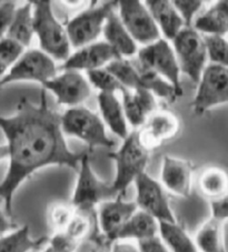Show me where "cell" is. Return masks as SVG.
Instances as JSON below:
<instances>
[{
  "instance_id": "obj_1",
  "label": "cell",
  "mask_w": 228,
  "mask_h": 252,
  "mask_svg": "<svg viewBox=\"0 0 228 252\" xmlns=\"http://www.w3.org/2000/svg\"><path fill=\"white\" fill-rule=\"evenodd\" d=\"M60 123L61 115L50 108L45 89L38 105L23 97L15 115H0V129L7 139L9 158V167L0 182V199L10 217L15 192L34 172L51 164L79 168L85 153L69 150Z\"/></svg>"
},
{
  "instance_id": "obj_2",
  "label": "cell",
  "mask_w": 228,
  "mask_h": 252,
  "mask_svg": "<svg viewBox=\"0 0 228 252\" xmlns=\"http://www.w3.org/2000/svg\"><path fill=\"white\" fill-rule=\"evenodd\" d=\"M32 3L34 32L38 37L41 51L52 59L65 62L72 55V46L65 27L54 15L51 2L35 0Z\"/></svg>"
},
{
  "instance_id": "obj_3",
  "label": "cell",
  "mask_w": 228,
  "mask_h": 252,
  "mask_svg": "<svg viewBox=\"0 0 228 252\" xmlns=\"http://www.w3.org/2000/svg\"><path fill=\"white\" fill-rule=\"evenodd\" d=\"M108 156L116 163V178L112 188L117 195L125 197L128 187L145 172L149 158L148 150L140 141L137 130H134L124 139L119 149Z\"/></svg>"
},
{
  "instance_id": "obj_4",
  "label": "cell",
  "mask_w": 228,
  "mask_h": 252,
  "mask_svg": "<svg viewBox=\"0 0 228 252\" xmlns=\"http://www.w3.org/2000/svg\"><path fill=\"white\" fill-rule=\"evenodd\" d=\"M60 126L63 133L80 139L88 146L89 151L97 147L115 146V142L107 136L102 119L85 107L78 106L66 110L61 115Z\"/></svg>"
},
{
  "instance_id": "obj_5",
  "label": "cell",
  "mask_w": 228,
  "mask_h": 252,
  "mask_svg": "<svg viewBox=\"0 0 228 252\" xmlns=\"http://www.w3.org/2000/svg\"><path fill=\"white\" fill-rule=\"evenodd\" d=\"M173 45L179 70L197 85L208 60L203 34L192 27H184L173 39Z\"/></svg>"
},
{
  "instance_id": "obj_6",
  "label": "cell",
  "mask_w": 228,
  "mask_h": 252,
  "mask_svg": "<svg viewBox=\"0 0 228 252\" xmlns=\"http://www.w3.org/2000/svg\"><path fill=\"white\" fill-rule=\"evenodd\" d=\"M117 197L112 185H106L96 176L91 168L88 154L82 156L79 168H78V178L72 198V206L77 211L93 210L100 203Z\"/></svg>"
},
{
  "instance_id": "obj_7",
  "label": "cell",
  "mask_w": 228,
  "mask_h": 252,
  "mask_svg": "<svg viewBox=\"0 0 228 252\" xmlns=\"http://www.w3.org/2000/svg\"><path fill=\"white\" fill-rule=\"evenodd\" d=\"M197 86L191 102L195 115H204L209 109L228 103V68L208 63Z\"/></svg>"
},
{
  "instance_id": "obj_8",
  "label": "cell",
  "mask_w": 228,
  "mask_h": 252,
  "mask_svg": "<svg viewBox=\"0 0 228 252\" xmlns=\"http://www.w3.org/2000/svg\"><path fill=\"white\" fill-rule=\"evenodd\" d=\"M137 63L140 67L156 72L165 80H167L176 90L179 97L183 95L181 85V70L175 56L174 49L165 39L144 46L137 53Z\"/></svg>"
},
{
  "instance_id": "obj_9",
  "label": "cell",
  "mask_w": 228,
  "mask_h": 252,
  "mask_svg": "<svg viewBox=\"0 0 228 252\" xmlns=\"http://www.w3.org/2000/svg\"><path fill=\"white\" fill-rule=\"evenodd\" d=\"M115 5L116 2L109 1L97 7L91 6L70 19L65 28L70 46L75 49H79L94 43L103 32L108 15L115 10Z\"/></svg>"
},
{
  "instance_id": "obj_10",
  "label": "cell",
  "mask_w": 228,
  "mask_h": 252,
  "mask_svg": "<svg viewBox=\"0 0 228 252\" xmlns=\"http://www.w3.org/2000/svg\"><path fill=\"white\" fill-rule=\"evenodd\" d=\"M56 76L57 67L54 59L41 50L30 49L0 78V89L17 81H36L43 85Z\"/></svg>"
},
{
  "instance_id": "obj_11",
  "label": "cell",
  "mask_w": 228,
  "mask_h": 252,
  "mask_svg": "<svg viewBox=\"0 0 228 252\" xmlns=\"http://www.w3.org/2000/svg\"><path fill=\"white\" fill-rule=\"evenodd\" d=\"M118 16L135 42L147 46L160 39V32L146 5L138 0L118 2Z\"/></svg>"
},
{
  "instance_id": "obj_12",
  "label": "cell",
  "mask_w": 228,
  "mask_h": 252,
  "mask_svg": "<svg viewBox=\"0 0 228 252\" xmlns=\"http://www.w3.org/2000/svg\"><path fill=\"white\" fill-rule=\"evenodd\" d=\"M136 205L140 210L151 215L158 221L177 222L170 209L167 193L158 181L152 179L146 172L135 180Z\"/></svg>"
},
{
  "instance_id": "obj_13",
  "label": "cell",
  "mask_w": 228,
  "mask_h": 252,
  "mask_svg": "<svg viewBox=\"0 0 228 252\" xmlns=\"http://www.w3.org/2000/svg\"><path fill=\"white\" fill-rule=\"evenodd\" d=\"M42 86L43 89L54 94L59 105L70 108L80 106L91 94L88 80L76 70H64Z\"/></svg>"
},
{
  "instance_id": "obj_14",
  "label": "cell",
  "mask_w": 228,
  "mask_h": 252,
  "mask_svg": "<svg viewBox=\"0 0 228 252\" xmlns=\"http://www.w3.org/2000/svg\"><path fill=\"white\" fill-rule=\"evenodd\" d=\"M137 209L136 202L126 201L124 195H117L115 199L100 203L98 222L104 237L109 242H115L118 233Z\"/></svg>"
},
{
  "instance_id": "obj_15",
  "label": "cell",
  "mask_w": 228,
  "mask_h": 252,
  "mask_svg": "<svg viewBox=\"0 0 228 252\" xmlns=\"http://www.w3.org/2000/svg\"><path fill=\"white\" fill-rule=\"evenodd\" d=\"M121 57L106 41L94 42L77 49L61 64V70H96Z\"/></svg>"
},
{
  "instance_id": "obj_16",
  "label": "cell",
  "mask_w": 228,
  "mask_h": 252,
  "mask_svg": "<svg viewBox=\"0 0 228 252\" xmlns=\"http://www.w3.org/2000/svg\"><path fill=\"white\" fill-rule=\"evenodd\" d=\"M139 139L147 150L163 145L179 131V120L170 111H155L137 130Z\"/></svg>"
},
{
  "instance_id": "obj_17",
  "label": "cell",
  "mask_w": 228,
  "mask_h": 252,
  "mask_svg": "<svg viewBox=\"0 0 228 252\" xmlns=\"http://www.w3.org/2000/svg\"><path fill=\"white\" fill-rule=\"evenodd\" d=\"M192 164L188 160L164 156L161 163V182L170 192L188 198L191 192Z\"/></svg>"
},
{
  "instance_id": "obj_18",
  "label": "cell",
  "mask_w": 228,
  "mask_h": 252,
  "mask_svg": "<svg viewBox=\"0 0 228 252\" xmlns=\"http://www.w3.org/2000/svg\"><path fill=\"white\" fill-rule=\"evenodd\" d=\"M122 109L126 120L134 128H140L148 119V117L157 111L154 94L145 89L129 90L122 88Z\"/></svg>"
},
{
  "instance_id": "obj_19",
  "label": "cell",
  "mask_w": 228,
  "mask_h": 252,
  "mask_svg": "<svg viewBox=\"0 0 228 252\" xmlns=\"http://www.w3.org/2000/svg\"><path fill=\"white\" fill-rule=\"evenodd\" d=\"M147 9L151 12L152 19L158 27L159 32H163L164 37L172 40L177 36L178 32L185 27L182 17L174 7L173 1L168 0H149L145 2Z\"/></svg>"
},
{
  "instance_id": "obj_20",
  "label": "cell",
  "mask_w": 228,
  "mask_h": 252,
  "mask_svg": "<svg viewBox=\"0 0 228 252\" xmlns=\"http://www.w3.org/2000/svg\"><path fill=\"white\" fill-rule=\"evenodd\" d=\"M103 33L106 42L112 46L121 58H129L138 53L137 43L127 32L125 26L115 10L108 15L105 21Z\"/></svg>"
},
{
  "instance_id": "obj_21",
  "label": "cell",
  "mask_w": 228,
  "mask_h": 252,
  "mask_svg": "<svg viewBox=\"0 0 228 252\" xmlns=\"http://www.w3.org/2000/svg\"><path fill=\"white\" fill-rule=\"evenodd\" d=\"M98 106L102 116L109 129L121 139L128 136L126 117L122 109V105L117 99L115 94L99 93Z\"/></svg>"
},
{
  "instance_id": "obj_22",
  "label": "cell",
  "mask_w": 228,
  "mask_h": 252,
  "mask_svg": "<svg viewBox=\"0 0 228 252\" xmlns=\"http://www.w3.org/2000/svg\"><path fill=\"white\" fill-rule=\"evenodd\" d=\"M155 236H158V221L146 212L137 210L118 233L117 240L136 239L140 241Z\"/></svg>"
},
{
  "instance_id": "obj_23",
  "label": "cell",
  "mask_w": 228,
  "mask_h": 252,
  "mask_svg": "<svg viewBox=\"0 0 228 252\" xmlns=\"http://www.w3.org/2000/svg\"><path fill=\"white\" fill-rule=\"evenodd\" d=\"M158 236L169 252H198L186 230L177 222H158Z\"/></svg>"
},
{
  "instance_id": "obj_24",
  "label": "cell",
  "mask_w": 228,
  "mask_h": 252,
  "mask_svg": "<svg viewBox=\"0 0 228 252\" xmlns=\"http://www.w3.org/2000/svg\"><path fill=\"white\" fill-rule=\"evenodd\" d=\"M192 28L203 36H217L225 38L228 34V15L217 3L197 17Z\"/></svg>"
},
{
  "instance_id": "obj_25",
  "label": "cell",
  "mask_w": 228,
  "mask_h": 252,
  "mask_svg": "<svg viewBox=\"0 0 228 252\" xmlns=\"http://www.w3.org/2000/svg\"><path fill=\"white\" fill-rule=\"evenodd\" d=\"M33 3L27 2L16 9L14 20L5 37L20 43L24 48L30 46L34 37Z\"/></svg>"
},
{
  "instance_id": "obj_26",
  "label": "cell",
  "mask_w": 228,
  "mask_h": 252,
  "mask_svg": "<svg viewBox=\"0 0 228 252\" xmlns=\"http://www.w3.org/2000/svg\"><path fill=\"white\" fill-rule=\"evenodd\" d=\"M48 240L49 238L47 237L33 239L30 237L29 227L24 225L0 237V252H29L45 245Z\"/></svg>"
},
{
  "instance_id": "obj_27",
  "label": "cell",
  "mask_w": 228,
  "mask_h": 252,
  "mask_svg": "<svg viewBox=\"0 0 228 252\" xmlns=\"http://www.w3.org/2000/svg\"><path fill=\"white\" fill-rule=\"evenodd\" d=\"M200 193L210 200H216L228 193V173L222 168L210 167L201 173L198 179Z\"/></svg>"
},
{
  "instance_id": "obj_28",
  "label": "cell",
  "mask_w": 228,
  "mask_h": 252,
  "mask_svg": "<svg viewBox=\"0 0 228 252\" xmlns=\"http://www.w3.org/2000/svg\"><path fill=\"white\" fill-rule=\"evenodd\" d=\"M198 252H226L223 238V222L210 218L201 225L195 237Z\"/></svg>"
},
{
  "instance_id": "obj_29",
  "label": "cell",
  "mask_w": 228,
  "mask_h": 252,
  "mask_svg": "<svg viewBox=\"0 0 228 252\" xmlns=\"http://www.w3.org/2000/svg\"><path fill=\"white\" fill-rule=\"evenodd\" d=\"M137 63L140 75V89L148 90L149 93L168 100L169 102H174L178 98L176 90L167 80L149 69L140 67L138 63Z\"/></svg>"
},
{
  "instance_id": "obj_30",
  "label": "cell",
  "mask_w": 228,
  "mask_h": 252,
  "mask_svg": "<svg viewBox=\"0 0 228 252\" xmlns=\"http://www.w3.org/2000/svg\"><path fill=\"white\" fill-rule=\"evenodd\" d=\"M105 68L113 73L126 89H140V75L136 63H131L128 59L120 58L114 60Z\"/></svg>"
},
{
  "instance_id": "obj_31",
  "label": "cell",
  "mask_w": 228,
  "mask_h": 252,
  "mask_svg": "<svg viewBox=\"0 0 228 252\" xmlns=\"http://www.w3.org/2000/svg\"><path fill=\"white\" fill-rule=\"evenodd\" d=\"M76 212L77 210L72 206V203H52L48 209V223L55 233L64 231Z\"/></svg>"
},
{
  "instance_id": "obj_32",
  "label": "cell",
  "mask_w": 228,
  "mask_h": 252,
  "mask_svg": "<svg viewBox=\"0 0 228 252\" xmlns=\"http://www.w3.org/2000/svg\"><path fill=\"white\" fill-rule=\"evenodd\" d=\"M25 48L12 39L3 37L0 39V78L14 66L23 54Z\"/></svg>"
},
{
  "instance_id": "obj_33",
  "label": "cell",
  "mask_w": 228,
  "mask_h": 252,
  "mask_svg": "<svg viewBox=\"0 0 228 252\" xmlns=\"http://www.w3.org/2000/svg\"><path fill=\"white\" fill-rule=\"evenodd\" d=\"M87 80L95 88L100 90V93L115 94L116 91H120L122 88H125L106 68L87 71Z\"/></svg>"
},
{
  "instance_id": "obj_34",
  "label": "cell",
  "mask_w": 228,
  "mask_h": 252,
  "mask_svg": "<svg viewBox=\"0 0 228 252\" xmlns=\"http://www.w3.org/2000/svg\"><path fill=\"white\" fill-rule=\"evenodd\" d=\"M210 63L228 68V40L217 36H203Z\"/></svg>"
},
{
  "instance_id": "obj_35",
  "label": "cell",
  "mask_w": 228,
  "mask_h": 252,
  "mask_svg": "<svg viewBox=\"0 0 228 252\" xmlns=\"http://www.w3.org/2000/svg\"><path fill=\"white\" fill-rule=\"evenodd\" d=\"M90 222L88 217L77 211L73 217V219L70 220L67 228L64 230V232L67 233L70 238L79 242L81 239H84L88 234Z\"/></svg>"
},
{
  "instance_id": "obj_36",
  "label": "cell",
  "mask_w": 228,
  "mask_h": 252,
  "mask_svg": "<svg viewBox=\"0 0 228 252\" xmlns=\"http://www.w3.org/2000/svg\"><path fill=\"white\" fill-rule=\"evenodd\" d=\"M173 5L176 8L179 16L182 17L185 27H191L194 23V17L201 9L204 2L197 1V0H175Z\"/></svg>"
},
{
  "instance_id": "obj_37",
  "label": "cell",
  "mask_w": 228,
  "mask_h": 252,
  "mask_svg": "<svg viewBox=\"0 0 228 252\" xmlns=\"http://www.w3.org/2000/svg\"><path fill=\"white\" fill-rule=\"evenodd\" d=\"M48 243L58 252H75L79 245V242L70 238L64 231L52 234V237L48 240Z\"/></svg>"
},
{
  "instance_id": "obj_38",
  "label": "cell",
  "mask_w": 228,
  "mask_h": 252,
  "mask_svg": "<svg viewBox=\"0 0 228 252\" xmlns=\"http://www.w3.org/2000/svg\"><path fill=\"white\" fill-rule=\"evenodd\" d=\"M14 1H0V39L6 36L16 12Z\"/></svg>"
},
{
  "instance_id": "obj_39",
  "label": "cell",
  "mask_w": 228,
  "mask_h": 252,
  "mask_svg": "<svg viewBox=\"0 0 228 252\" xmlns=\"http://www.w3.org/2000/svg\"><path fill=\"white\" fill-rule=\"evenodd\" d=\"M210 210H212V218L226 222L228 221V193L223 195L222 198L210 201Z\"/></svg>"
},
{
  "instance_id": "obj_40",
  "label": "cell",
  "mask_w": 228,
  "mask_h": 252,
  "mask_svg": "<svg viewBox=\"0 0 228 252\" xmlns=\"http://www.w3.org/2000/svg\"><path fill=\"white\" fill-rule=\"evenodd\" d=\"M138 248L140 252H169L167 247L164 245L159 236L147 238L138 241Z\"/></svg>"
},
{
  "instance_id": "obj_41",
  "label": "cell",
  "mask_w": 228,
  "mask_h": 252,
  "mask_svg": "<svg viewBox=\"0 0 228 252\" xmlns=\"http://www.w3.org/2000/svg\"><path fill=\"white\" fill-rule=\"evenodd\" d=\"M15 228H17L16 223L11 221L10 216L6 212L5 203L0 199V237Z\"/></svg>"
},
{
  "instance_id": "obj_42",
  "label": "cell",
  "mask_w": 228,
  "mask_h": 252,
  "mask_svg": "<svg viewBox=\"0 0 228 252\" xmlns=\"http://www.w3.org/2000/svg\"><path fill=\"white\" fill-rule=\"evenodd\" d=\"M112 252H140L138 246H135L130 242L117 240L113 242Z\"/></svg>"
},
{
  "instance_id": "obj_43",
  "label": "cell",
  "mask_w": 228,
  "mask_h": 252,
  "mask_svg": "<svg viewBox=\"0 0 228 252\" xmlns=\"http://www.w3.org/2000/svg\"><path fill=\"white\" fill-rule=\"evenodd\" d=\"M223 238H224V246H225V250L228 252V227H225L223 223Z\"/></svg>"
},
{
  "instance_id": "obj_44",
  "label": "cell",
  "mask_w": 228,
  "mask_h": 252,
  "mask_svg": "<svg viewBox=\"0 0 228 252\" xmlns=\"http://www.w3.org/2000/svg\"><path fill=\"white\" fill-rule=\"evenodd\" d=\"M8 158V148L6 145H0V161Z\"/></svg>"
},
{
  "instance_id": "obj_45",
  "label": "cell",
  "mask_w": 228,
  "mask_h": 252,
  "mask_svg": "<svg viewBox=\"0 0 228 252\" xmlns=\"http://www.w3.org/2000/svg\"><path fill=\"white\" fill-rule=\"evenodd\" d=\"M216 3L228 15V0H222V1H218Z\"/></svg>"
},
{
  "instance_id": "obj_46",
  "label": "cell",
  "mask_w": 228,
  "mask_h": 252,
  "mask_svg": "<svg viewBox=\"0 0 228 252\" xmlns=\"http://www.w3.org/2000/svg\"><path fill=\"white\" fill-rule=\"evenodd\" d=\"M41 252H58V251H57V250H55V249H54V248H52L51 246H49V245H48V247L46 248V249H45V250H43V251H41Z\"/></svg>"
},
{
  "instance_id": "obj_47",
  "label": "cell",
  "mask_w": 228,
  "mask_h": 252,
  "mask_svg": "<svg viewBox=\"0 0 228 252\" xmlns=\"http://www.w3.org/2000/svg\"><path fill=\"white\" fill-rule=\"evenodd\" d=\"M93 252H104V251H102V250H95V251H93Z\"/></svg>"
}]
</instances>
